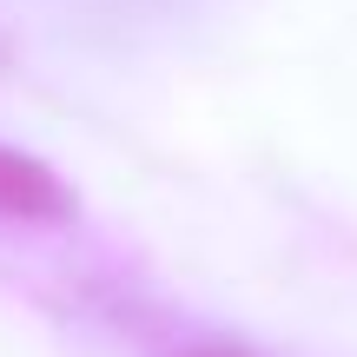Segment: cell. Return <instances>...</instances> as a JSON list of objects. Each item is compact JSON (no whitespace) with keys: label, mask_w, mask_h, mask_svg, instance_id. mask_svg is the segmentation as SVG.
Masks as SVG:
<instances>
[{"label":"cell","mask_w":357,"mask_h":357,"mask_svg":"<svg viewBox=\"0 0 357 357\" xmlns=\"http://www.w3.org/2000/svg\"><path fill=\"white\" fill-rule=\"evenodd\" d=\"M192 357H238V351H192Z\"/></svg>","instance_id":"obj_2"},{"label":"cell","mask_w":357,"mask_h":357,"mask_svg":"<svg viewBox=\"0 0 357 357\" xmlns=\"http://www.w3.org/2000/svg\"><path fill=\"white\" fill-rule=\"evenodd\" d=\"M73 218V192L47 159L0 146V225H60Z\"/></svg>","instance_id":"obj_1"}]
</instances>
